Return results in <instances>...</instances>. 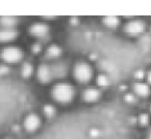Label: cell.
<instances>
[{
	"label": "cell",
	"mask_w": 151,
	"mask_h": 139,
	"mask_svg": "<svg viewBox=\"0 0 151 139\" xmlns=\"http://www.w3.org/2000/svg\"><path fill=\"white\" fill-rule=\"evenodd\" d=\"M150 32H151V27H150Z\"/></svg>",
	"instance_id": "4316f807"
},
{
	"label": "cell",
	"mask_w": 151,
	"mask_h": 139,
	"mask_svg": "<svg viewBox=\"0 0 151 139\" xmlns=\"http://www.w3.org/2000/svg\"><path fill=\"white\" fill-rule=\"evenodd\" d=\"M17 19L14 16H0V25L1 27H14Z\"/></svg>",
	"instance_id": "7c38bea8"
},
{
	"label": "cell",
	"mask_w": 151,
	"mask_h": 139,
	"mask_svg": "<svg viewBox=\"0 0 151 139\" xmlns=\"http://www.w3.org/2000/svg\"><path fill=\"white\" fill-rule=\"evenodd\" d=\"M96 83L99 87H107L110 85V78L105 74H99L96 76Z\"/></svg>",
	"instance_id": "e0dca14e"
},
{
	"label": "cell",
	"mask_w": 151,
	"mask_h": 139,
	"mask_svg": "<svg viewBox=\"0 0 151 139\" xmlns=\"http://www.w3.org/2000/svg\"><path fill=\"white\" fill-rule=\"evenodd\" d=\"M101 98V90L98 87L90 86L82 91V100L86 104H95Z\"/></svg>",
	"instance_id": "8992f818"
},
{
	"label": "cell",
	"mask_w": 151,
	"mask_h": 139,
	"mask_svg": "<svg viewBox=\"0 0 151 139\" xmlns=\"http://www.w3.org/2000/svg\"><path fill=\"white\" fill-rule=\"evenodd\" d=\"M145 22L142 19H132L125 23L124 30L130 35H139L145 31Z\"/></svg>",
	"instance_id": "277c9868"
},
{
	"label": "cell",
	"mask_w": 151,
	"mask_h": 139,
	"mask_svg": "<svg viewBox=\"0 0 151 139\" xmlns=\"http://www.w3.org/2000/svg\"><path fill=\"white\" fill-rule=\"evenodd\" d=\"M145 72L142 69L137 70V71L135 72V77L139 79V81H141V79L145 77Z\"/></svg>",
	"instance_id": "ffe728a7"
},
{
	"label": "cell",
	"mask_w": 151,
	"mask_h": 139,
	"mask_svg": "<svg viewBox=\"0 0 151 139\" xmlns=\"http://www.w3.org/2000/svg\"><path fill=\"white\" fill-rule=\"evenodd\" d=\"M146 78H147V81H148V84H151V70H149V71L146 72Z\"/></svg>",
	"instance_id": "603a6c76"
},
{
	"label": "cell",
	"mask_w": 151,
	"mask_h": 139,
	"mask_svg": "<svg viewBox=\"0 0 151 139\" xmlns=\"http://www.w3.org/2000/svg\"><path fill=\"white\" fill-rule=\"evenodd\" d=\"M37 75H38V78L42 82H48L52 79V77H54L51 66L47 64H40L38 67Z\"/></svg>",
	"instance_id": "ba28073f"
},
{
	"label": "cell",
	"mask_w": 151,
	"mask_h": 139,
	"mask_svg": "<svg viewBox=\"0 0 151 139\" xmlns=\"http://www.w3.org/2000/svg\"><path fill=\"white\" fill-rule=\"evenodd\" d=\"M7 70H8V68H7L6 66H4V65H0V74H3V72L7 71Z\"/></svg>",
	"instance_id": "cb8c5ba5"
},
{
	"label": "cell",
	"mask_w": 151,
	"mask_h": 139,
	"mask_svg": "<svg viewBox=\"0 0 151 139\" xmlns=\"http://www.w3.org/2000/svg\"><path fill=\"white\" fill-rule=\"evenodd\" d=\"M136 98H137V96H136V94L133 92H129V93H126L124 95V101L127 102V104H134L136 101Z\"/></svg>",
	"instance_id": "d6986e66"
},
{
	"label": "cell",
	"mask_w": 151,
	"mask_h": 139,
	"mask_svg": "<svg viewBox=\"0 0 151 139\" xmlns=\"http://www.w3.org/2000/svg\"><path fill=\"white\" fill-rule=\"evenodd\" d=\"M3 139H13L12 137H5V138H3Z\"/></svg>",
	"instance_id": "d4e9b609"
},
{
	"label": "cell",
	"mask_w": 151,
	"mask_h": 139,
	"mask_svg": "<svg viewBox=\"0 0 151 139\" xmlns=\"http://www.w3.org/2000/svg\"><path fill=\"white\" fill-rule=\"evenodd\" d=\"M32 72H33V67L31 63L25 62V63L22 64V66H21V75H22L24 77H28L29 75H31Z\"/></svg>",
	"instance_id": "ac0fdd59"
},
{
	"label": "cell",
	"mask_w": 151,
	"mask_h": 139,
	"mask_svg": "<svg viewBox=\"0 0 151 139\" xmlns=\"http://www.w3.org/2000/svg\"><path fill=\"white\" fill-rule=\"evenodd\" d=\"M145 139H151V126L148 127V130H147V131H146Z\"/></svg>",
	"instance_id": "7402d4cb"
},
{
	"label": "cell",
	"mask_w": 151,
	"mask_h": 139,
	"mask_svg": "<svg viewBox=\"0 0 151 139\" xmlns=\"http://www.w3.org/2000/svg\"><path fill=\"white\" fill-rule=\"evenodd\" d=\"M62 53V49L60 46L56 45V43H51L46 49V55L51 58H56L60 56Z\"/></svg>",
	"instance_id": "5bb4252c"
},
{
	"label": "cell",
	"mask_w": 151,
	"mask_h": 139,
	"mask_svg": "<svg viewBox=\"0 0 151 139\" xmlns=\"http://www.w3.org/2000/svg\"><path fill=\"white\" fill-rule=\"evenodd\" d=\"M17 35L14 27H0V42H7L14 39Z\"/></svg>",
	"instance_id": "30bf717a"
},
{
	"label": "cell",
	"mask_w": 151,
	"mask_h": 139,
	"mask_svg": "<svg viewBox=\"0 0 151 139\" xmlns=\"http://www.w3.org/2000/svg\"><path fill=\"white\" fill-rule=\"evenodd\" d=\"M133 91L136 94V96L139 97H148L151 93V88L148 83L143 82V81H136L133 84Z\"/></svg>",
	"instance_id": "9c48e42d"
},
{
	"label": "cell",
	"mask_w": 151,
	"mask_h": 139,
	"mask_svg": "<svg viewBox=\"0 0 151 139\" xmlns=\"http://www.w3.org/2000/svg\"><path fill=\"white\" fill-rule=\"evenodd\" d=\"M32 51H34V52H39V51L42 49V45H40V43H34L32 45Z\"/></svg>",
	"instance_id": "44dd1931"
},
{
	"label": "cell",
	"mask_w": 151,
	"mask_h": 139,
	"mask_svg": "<svg viewBox=\"0 0 151 139\" xmlns=\"http://www.w3.org/2000/svg\"><path fill=\"white\" fill-rule=\"evenodd\" d=\"M51 95L55 101L61 104H70L75 97V89L70 83L61 81L52 87Z\"/></svg>",
	"instance_id": "6da1fadb"
},
{
	"label": "cell",
	"mask_w": 151,
	"mask_h": 139,
	"mask_svg": "<svg viewBox=\"0 0 151 139\" xmlns=\"http://www.w3.org/2000/svg\"><path fill=\"white\" fill-rule=\"evenodd\" d=\"M22 56V51L16 46H8L1 50V57L7 62L18 61Z\"/></svg>",
	"instance_id": "5b68a950"
},
{
	"label": "cell",
	"mask_w": 151,
	"mask_h": 139,
	"mask_svg": "<svg viewBox=\"0 0 151 139\" xmlns=\"http://www.w3.org/2000/svg\"><path fill=\"white\" fill-rule=\"evenodd\" d=\"M42 113H43V115L46 117V118H53V117L56 115L57 109L53 104H45L42 106Z\"/></svg>",
	"instance_id": "2e32d148"
},
{
	"label": "cell",
	"mask_w": 151,
	"mask_h": 139,
	"mask_svg": "<svg viewBox=\"0 0 151 139\" xmlns=\"http://www.w3.org/2000/svg\"><path fill=\"white\" fill-rule=\"evenodd\" d=\"M102 20L109 27H116L120 23V19L117 16H106Z\"/></svg>",
	"instance_id": "9a60e30c"
},
{
	"label": "cell",
	"mask_w": 151,
	"mask_h": 139,
	"mask_svg": "<svg viewBox=\"0 0 151 139\" xmlns=\"http://www.w3.org/2000/svg\"><path fill=\"white\" fill-rule=\"evenodd\" d=\"M51 69H52L53 76H58V77L64 76L67 74V71H68L67 65H65L64 62H57V63H55L54 65L51 66Z\"/></svg>",
	"instance_id": "8fae6325"
},
{
	"label": "cell",
	"mask_w": 151,
	"mask_h": 139,
	"mask_svg": "<svg viewBox=\"0 0 151 139\" xmlns=\"http://www.w3.org/2000/svg\"><path fill=\"white\" fill-rule=\"evenodd\" d=\"M29 31H30L32 35L36 36V37H45L49 31V27L45 22L36 21V22H33L30 25Z\"/></svg>",
	"instance_id": "52a82bcc"
},
{
	"label": "cell",
	"mask_w": 151,
	"mask_h": 139,
	"mask_svg": "<svg viewBox=\"0 0 151 139\" xmlns=\"http://www.w3.org/2000/svg\"><path fill=\"white\" fill-rule=\"evenodd\" d=\"M93 74V67H91L89 62L78 61L74 65V68H73L74 77L79 82H83V83L88 82L89 80H91Z\"/></svg>",
	"instance_id": "7a4b0ae2"
},
{
	"label": "cell",
	"mask_w": 151,
	"mask_h": 139,
	"mask_svg": "<svg viewBox=\"0 0 151 139\" xmlns=\"http://www.w3.org/2000/svg\"><path fill=\"white\" fill-rule=\"evenodd\" d=\"M42 126V119L39 114L34 112L28 113L23 119V127L28 132H35Z\"/></svg>",
	"instance_id": "3957f363"
},
{
	"label": "cell",
	"mask_w": 151,
	"mask_h": 139,
	"mask_svg": "<svg viewBox=\"0 0 151 139\" xmlns=\"http://www.w3.org/2000/svg\"><path fill=\"white\" fill-rule=\"evenodd\" d=\"M149 110H150V115H151V104H150V106H149Z\"/></svg>",
	"instance_id": "484cf974"
},
{
	"label": "cell",
	"mask_w": 151,
	"mask_h": 139,
	"mask_svg": "<svg viewBox=\"0 0 151 139\" xmlns=\"http://www.w3.org/2000/svg\"><path fill=\"white\" fill-rule=\"evenodd\" d=\"M151 115L148 112H141L137 117V123L141 127H150Z\"/></svg>",
	"instance_id": "4fadbf2b"
}]
</instances>
